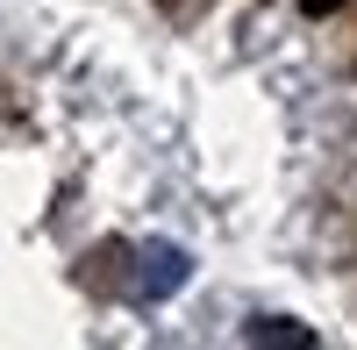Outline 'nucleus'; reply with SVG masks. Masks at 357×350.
Instances as JSON below:
<instances>
[{
	"instance_id": "1",
	"label": "nucleus",
	"mask_w": 357,
	"mask_h": 350,
	"mask_svg": "<svg viewBox=\"0 0 357 350\" xmlns=\"http://www.w3.org/2000/svg\"><path fill=\"white\" fill-rule=\"evenodd\" d=\"M301 8H307V15H336L343 0H301Z\"/></svg>"
},
{
	"instance_id": "2",
	"label": "nucleus",
	"mask_w": 357,
	"mask_h": 350,
	"mask_svg": "<svg viewBox=\"0 0 357 350\" xmlns=\"http://www.w3.org/2000/svg\"><path fill=\"white\" fill-rule=\"evenodd\" d=\"M158 8H172V15H193V8H200V0H158Z\"/></svg>"
}]
</instances>
